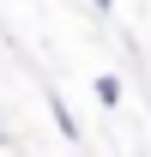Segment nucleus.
Returning <instances> with one entry per match:
<instances>
[{"label": "nucleus", "instance_id": "nucleus-1", "mask_svg": "<svg viewBox=\"0 0 151 157\" xmlns=\"http://www.w3.org/2000/svg\"><path fill=\"white\" fill-rule=\"evenodd\" d=\"M48 121H55V133H60V139H73V145L85 139V127L73 121V109H67V97H60V91H48Z\"/></svg>", "mask_w": 151, "mask_h": 157}, {"label": "nucleus", "instance_id": "nucleus-2", "mask_svg": "<svg viewBox=\"0 0 151 157\" xmlns=\"http://www.w3.org/2000/svg\"><path fill=\"white\" fill-rule=\"evenodd\" d=\"M121 97H127L121 78H115V73H97V103H103V109H121Z\"/></svg>", "mask_w": 151, "mask_h": 157}, {"label": "nucleus", "instance_id": "nucleus-3", "mask_svg": "<svg viewBox=\"0 0 151 157\" xmlns=\"http://www.w3.org/2000/svg\"><path fill=\"white\" fill-rule=\"evenodd\" d=\"M91 6H97V12H103V18H109V12H115V0H91Z\"/></svg>", "mask_w": 151, "mask_h": 157}]
</instances>
